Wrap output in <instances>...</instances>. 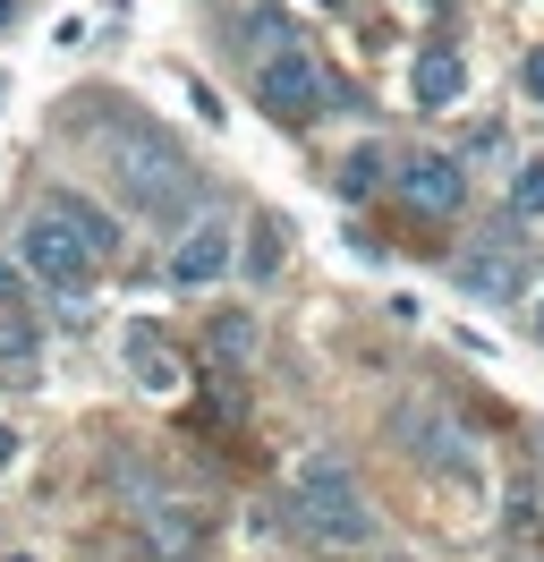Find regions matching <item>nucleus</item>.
I'll use <instances>...</instances> for the list:
<instances>
[{"mask_svg":"<svg viewBox=\"0 0 544 562\" xmlns=\"http://www.w3.org/2000/svg\"><path fill=\"white\" fill-rule=\"evenodd\" d=\"M102 162H111L120 196H128L145 222H188V213L204 205V171L154 120H102Z\"/></svg>","mask_w":544,"mask_h":562,"instance_id":"nucleus-1","label":"nucleus"},{"mask_svg":"<svg viewBox=\"0 0 544 562\" xmlns=\"http://www.w3.org/2000/svg\"><path fill=\"white\" fill-rule=\"evenodd\" d=\"M290 528L315 537V546H340V554L374 537V503H366V486L349 477V460L306 452L298 469H290Z\"/></svg>","mask_w":544,"mask_h":562,"instance_id":"nucleus-2","label":"nucleus"},{"mask_svg":"<svg viewBox=\"0 0 544 562\" xmlns=\"http://www.w3.org/2000/svg\"><path fill=\"white\" fill-rule=\"evenodd\" d=\"M256 103H264L272 128H306V120H324V111L340 103V86H332V69H324L306 43H290V52L256 60Z\"/></svg>","mask_w":544,"mask_h":562,"instance_id":"nucleus-3","label":"nucleus"},{"mask_svg":"<svg viewBox=\"0 0 544 562\" xmlns=\"http://www.w3.org/2000/svg\"><path fill=\"white\" fill-rule=\"evenodd\" d=\"M18 256H26V273H34V281H52L60 299H86V281L102 273L94 256H86V239L68 231L60 213H34L26 231H18Z\"/></svg>","mask_w":544,"mask_h":562,"instance_id":"nucleus-4","label":"nucleus"},{"mask_svg":"<svg viewBox=\"0 0 544 562\" xmlns=\"http://www.w3.org/2000/svg\"><path fill=\"white\" fill-rule=\"evenodd\" d=\"M408 213H426V222H451V213L468 205V171H460V154H408L400 171H392Z\"/></svg>","mask_w":544,"mask_h":562,"instance_id":"nucleus-5","label":"nucleus"},{"mask_svg":"<svg viewBox=\"0 0 544 562\" xmlns=\"http://www.w3.org/2000/svg\"><path fill=\"white\" fill-rule=\"evenodd\" d=\"M136 528H145V554L188 562L204 537H213V512H204V503H188V494H145V503H136Z\"/></svg>","mask_w":544,"mask_h":562,"instance_id":"nucleus-6","label":"nucleus"},{"mask_svg":"<svg viewBox=\"0 0 544 562\" xmlns=\"http://www.w3.org/2000/svg\"><path fill=\"white\" fill-rule=\"evenodd\" d=\"M408 94H417V111H451L460 94H468V60H460L451 43H426L417 69H408Z\"/></svg>","mask_w":544,"mask_h":562,"instance_id":"nucleus-7","label":"nucleus"},{"mask_svg":"<svg viewBox=\"0 0 544 562\" xmlns=\"http://www.w3.org/2000/svg\"><path fill=\"white\" fill-rule=\"evenodd\" d=\"M222 273H230V231L222 222H196L188 239L170 247V281L179 290H204V281H222Z\"/></svg>","mask_w":544,"mask_h":562,"instance_id":"nucleus-8","label":"nucleus"},{"mask_svg":"<svg viewBox=\"0 0 544 562\" xmlns=\"http://www.w3.org/2000/svg\"><path fill=\"white\" fill-rule=\"evenodd\" d=\"M43 213H60L68 231L86 239V256H94V265H111V256H120V222H111L94 196H77V188H52V196H43Z\"/></svg>","mask_w":544,"mask_h":562,"instance_id":"nucleus-9","label":"nucleus"},{"mask_svg":"<svg viewBox=\"0 0 544 562\" xmlns=\"http://www.w3.org/2000/svg\"><path fill=\"white\" fill-rule=\"evenodd\" d=\"M256 350H264V333H256V316H247V307L213 316V333H204V358H213V375H247V367H256Z\"/></svg>","mask_w":544,"mask_h":562,"instance_id":"nucleus-10","label":"nucleus"},{"mask_svg":"<svg viewBox=\"0 0 544 562\" xmlns=\"http://www.w3.org/2000/svg\"><path fill=\"white\" fill-rule=\"evenodd\" d=\"M128 367H136V384H145V392H179V375H188L162 324H136V333H128Z\"/></svg>","mask_w":544,"mask_h":562,"instance_id":"nucleus-11","label":"nucleus"},{"mask_svg":"<svg viewBox=\"0 0 544 562\" xmlns=\"http://www.w3.org/2000/svg\"><path fill=\"white\" fill-rule=\"evenodd\" d=\"M400 426H408V435H426L417 452L434 460V469H451V477H468V469H476L468 435H460V426H451V418H434V409H400Z\"/></svg>","mask_w":544,"mask_h":562,"instance_id":"nucleus-12","label":"nucleus"},{"mask_svg":"<svg viewBox=\"0 0 544 562\" xmlns=\"http://www.w3.org/2000/svg\"><path fill=\"white\" fill-rule=\"evenodd\" d=\"M0 384H43V333L26 316H0Z\"/></svg>","mask_w":544,"mask_h":562,"instance_id":"nucleus-13","label":"nucleus"},{"mask_svg":"<svg viewBox=\"0 0 544 562\" xmlns=\"http://www.w3.org/2000/svg\"><path fill=\"white\" fill-rule=\"evenodd\" d=\"M332 188L349 196V205H366L374 188H383V145H349V154L332 162Z\"/></svg>","mask_w":544,"mask_h":562,"instance_id":"nucleus-14","label":"nucleus"},{"mask_svg":"<svg viewBox=\"0 0 544 562\" xmlns=\"http://www.w3.org/2000/svg\"><path fill=\"white\" fill-rule=\"evenodd\" d=\"M281 247H290V222H281V213H256V222H247V273L272 281L281 273Z\"/></svg>","mask_w":544,"mask_h":562,"instance_id":"nucleus-15","label":"nucleus"},{"mask_svg":"<svg viewBox=\"0 0 544 562\" xmlns=\"http://www.w3.org/2000/svg\"><path fill=\"white\" fill-rule=\"evenodd\" d=\"M460 290H485V299H519V265H510V256H468V265H460Z\"/></svg>","mask_w":544,"mask_h":562,"instance_id":"nucleus-16","label":"nucleus"},{"mask_svg":"<svg viewBox=\"0 0 544 562\" xmlns=\"http://www.w3.org/2000/svg\"><path fill=\"white\" fill-rule=\"evenodd\" d=\"M502 528H510V537H536V528H544V486H536V477H510V494H502Z\"/></svg>","mask_w":544,"mask_h":562,"instance_id":"nucleus-17","label":"nucleus"},{"mask_svg":"<svg viewBox=\"0 0 544 562\" xmlns=\"http://www.w3.org/2000/svg\"><path fill=\"white\" fill-rule=\"evenodd\" d=\"M510 213H519V222H544V162H519V171H510Z\"/></svg>","mask_w":544,"mask_h":562,"instance_id":"nucleus-18","label":"nucleus"},{"mask_svg":"<svg viewBox=\"0 0 544 562\" xmlns=\"http://www.w3.org/2000/svg\"><path fill=\"white\" fill-rule=\"evenodd\" d=\"M0 316H26V273L0 256Z\"/></svg>","mask_w":544,"mask_h":562,"instance_id":"nucleus-19","label":"nucleus"},{"mask_svg":"<svg viewBox=\"0 0 544 562\" xmlns=\"http://www.w3.org/2000/svg\"><path fill=\"white\" fill-rule=\"evenodd\" d=\"M519 86H528V103H544V52H528V69H519Z\"/></svg>","mask_w":544,"mask_h":562,"instance_id":"nucleus-20","label":"nucleus"},{"mask_svg":"<svg viewBox=\"0 0 544 562\" xmlns=\"http://www.w3.org/2000/svg\"><path fill=\"white\" fill-rule=\"evenodd\" d=\"M9 460H18V426H0V469H9Z\"/></svg>","mask_w":544,"mask_h":562,"instance_id":"nucleus-21","label":"nucleus"},{"mask_svg":"<svg viewBox=\"0 0 544 562\" xmlns=\"http://www.w3.org/2000/svg\"><path fill=\"white\" fill-rule=\"evenodd\" d=\"M0 26H18V0H0Z\"/></svg>","mask_w":544,"mask_h":562,"instance_id":"nucleus-22","label":"nucleus"},{"mask_svg":"<svg viewBox=\"0 0 544 562\" xmlns=\"http://www.w3.org/2000/svg\"><path fill=\"white\" fill-rule=\"evenodd\" d=\"M536 333H544V290H536Z\"/></svg>","mask_w":544,"mask_h":562,"instance_id":"nucleus-23","label":"nucleus"},{"mask_svg":"<svg viewBox=\"0 0 544 562\" xmlns=\"http://www.w3.org/2000/svg\"><path fill=\"white\" fill-rule=\"evenodd\" d=\"M324 9H349V0H324Z\"/></svg>","mask_w":544,"mask_h":562,"instance_id":"nucleus-24","label":"nucleus"},{"mask_svg":"<svg viewBox=\"0 0 544 562\" xmlns=\"http://www.w3.org/2000/svg\"><path fill=\"white\" fill-rule=\"evenodd\" d=\"M9 562H34V554H9Z\"/></svg>","mask_w":544,"mask_h":562,"instance_id":"nucleus-25","label":"nucleus"},{"mask_svg":"<svg viewBox=\"0 0 544 562\" xmlns=\"http://www.w3.org/2000/svg\"><path fill=\"white\" fill-rule=\"evenodd\" d=\"M536 546H544V528H536Z\"/></svg>","mask_w":544,"mask_h":562,"instance_id":"nucleus-26","label":"nucleus"},{"mask_svg":"<svg viewBox=\"0 0 544 562\" xmlns=\"http://www.w3.org/2000/svg\"><path fill=\"white\" fill-rule=\"evenodd\" d=\"M536 460H544V443H536Z\"/></svg>","mask_w":544,"mask_h":562,"instance_id":"nucleus-27","label":"nucleus"}]
</instances>
